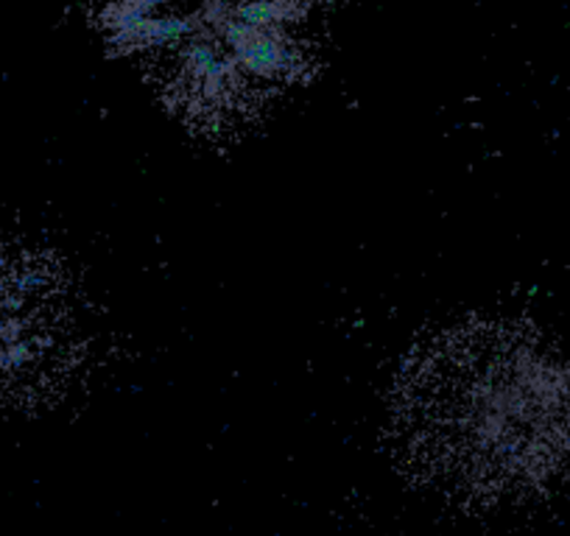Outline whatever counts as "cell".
Masks as SVG:
<instances>
[{"label":"cell","mask_w":570,"mask_h":536,"mask_svg":"<svg viewBox=\"0 0 570 536\" xmlns=\"http://www.w3.org/2000/svg\"><path fill=\"white\" fill-rule=\"evenodd\" d=\"M389 445L409 478L464 506L548 489L570 469V358L523 321L445 327L394 377Z\"/></svg>","instance_id":"1"},{"label":"cell","mask_w":570,"mask_h":536,"mask_svg":"<svg viewBox=\"0 0 570 536\" xmlns=\"http://www.w3.org/2000/svg\"><path fill=\"white\" fill-rule=\"evenodd\" d=\"M70 360L73 316L59 268L0 244V399L40 397L68 375Z\"/></svg>","instance_id":"2"}]
</instances>
